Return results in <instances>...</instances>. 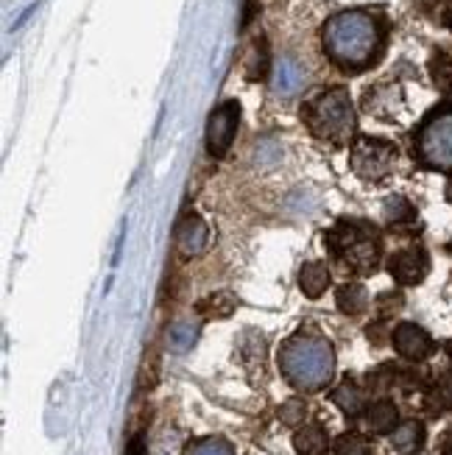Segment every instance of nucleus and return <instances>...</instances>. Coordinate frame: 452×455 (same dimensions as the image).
Segmentation results:
<instances>
[{
	"mask_svg": "<svg viewBox=\"0 0 452 455\" xmlns=\"http://www.w3.org/2000/svg\"><path fill=\"white\" fill-rule=\"evenodd\" d=\"M430 271L427 251L419 246H408L391 254L388 260V274L394 276L400 285H419Z\"/></svg>",
	"mask_w": 452,
	"mask_h": 455,
	"instance_id": "8",
	"label": "nucleus"
},
{
	"mask_svg": "<svg viewBox=\"0 0 452 455\" xmlns=\"http://www.w3.org/2000/svg\"><path fill=\"white\" fill-rule=\"evenodd\" d=\"M391 444H394L397 452H419L424 444V425L422 422H405L400 425L394 433H391Z\"/></svg>",
	"mask_w": 452,
	"mask_h": 455,
	"instance_id": "13",
	"label": "nucleus"
},
{
	"mask_svg": "<svg viewBox=\"0 0 452 455\" xmlns=\"http://www.w3.org/2000/svg\"><path fill=\"white\" fill-rule=\"evenodd\" d=\"M195 335H199V327L190 324V322H179L173 324L170 332H168V344L176 349V352H187L193 344H195Z\"/></svg>",
	"mask_w": 452,
	"mask_h": 455,
	"instance_id": "21",
	"label": "nucleus"
},
{
	"mask_svg": "<svg viewBox=\"0 0 452 455\" xmlns=\"http://www.w3.org/2000/svg\"><path fill=\"white\" fill-rule=\"evenodd\" d=\"M246 73L251 82H263L268 76V48H266V39H258L249 53V62H246Z\"/></svg>",
	"mask_w": 452,
	"mask_h": 455,
	"instance_id": "18",
	"label": "nucleus"
},
{
	"mask_svg": "<svg viewBox=\"0 0 452 455\" xmlns=\"http://www.w3.org/2000/svg\"><path fill=\"white\" fill-rule=\"evenodd\" d=\"M305 413H307V405L302 400H288L280 408V419H282V425H302Z\"/></svg>",
	"mask_w": 452,
	"mask_h": 455,
	"instance_id": "25",
	"label": "nucleus"
},
{
	"mask_svg": "<svg viewBox=\"0 0 452 455\" xmlns=\"http://www.w3.org/2000/svg\"><path fill=\"white\" fill-rule=\"evenodd\" d=\"M385 43V28L377 14L349 9L332 14L321 28V45L329 62L344 73H361L377 62Z\"/></svg>",
	"mask_w": 452,
	"mask_h": 455,
	"instance_id": "1",
	"label": "nucleus"
},
{
	"mask_svg": "<svg viewBox=\"0 0 452 455\" xmlns=\"http://www.w3.org/2000/svg\"><path fill=\"white\" fill-rule=\"evenodd\" d=\"M441 20H444V26H447V28H452V0H449V4L444 6V14H441Z\"/></svg>",
	"mask_w": 452,
	"mask_h": 455,
	"instance_id": "27",
	"label": "nucleus"
},
{
	"mask_svg": "<svg viewBox=\"0 0 452 455\" xmlns=\"http://www.w3.org/2000/svg\"><path fill=\"white\" fill-rule=\"evenodd\" d=\"M349 165L363 182H383L397 168V148L380 137H358L349 146Z\"/></svg>",
	"mask_w": 452,
	"mask_h": 455,
	"instance_id": "6",
	"label": "nucleus"
},
{
	"mask_svg": "<svg viewBox=\"0 0 452 455\" xmlns=\"http://www.w3.org/2000/svg\"><path fill=\"white\" fill-rule=\"evenodd\" d=\"M324 246L336 260H341L346 268L358 274L375 271L383 249L377 227L363 219H341L324 235Z\"/></svg>",
	"mask_w": 452,
	"mask_h": 455,
	"instance_id": "4",
	"label": "nucleus"
},
{
	"mask_svg": "<svg viewBox=\"0 0 452 455\" xmlns=\"http://www.w3.org/2000/svg\"><path fill=\"white\" fill-rule=\"evenodd\" d=\"M293 447H297L299 455H327L329 450L327 430L321 425H305L293 436Z\"/></svg>",
	"mask_w": 452,
	"mask_h": 455,
	"instance_id": "11",
	"label": "nucleus"
},
{
	"mask_svg": "<svg viewBox=\"0 0 452 455\" xmlns=\"http://www.w3.org/2000/svg\"><path fill=\"white\" fill-rule=\"evenodd\" d=\"M299 288L307 299H319V296L329 288V268L324 263H305L299 271Z\"/></svg>",
	"mask_w": 452,
	"mask_h": 455,
	"instance_id": "12",
	"label": "nucleus"
},
{
	"mask_svg": "<svg viewBox=\"0 0 452 455\" xmlns=\"http://www.w3.org/2000/svg\"><path fill=\"white\" fill-rule=\"evenodd\" d=\"M241 124V104L238 101H224L210 112L207 121V148L212 156H224L232 148L234 134H238Z\"/></svg>",
	"mask_w": 452,
	"mask_h": 455,
	"instance_id": "7",
	"label": "nucleus"
},
{
	"mask_svg": "<svg viewBox=\"0 0 452 455\" xmlns=\"http://www.w3.org/2000/svg\"><path fill=\"white\" fill-rule=\"evenodd\" d=\"M397 419H400V411L394 403H388V400H377L366 411V422L375 433H394Z\"/></svg>",
	"mask_w": 452,
	"mask_h": 455,
	"instance_id": "14",
	"label": "nucleus"
},
{
	"mask_svg": "<svg viewBox=\"0 0 452 455\" xmlns=\"http://www.w3.org/2000/svg\"><path fill=\"white\" fill-rule=\"evenodd\" d=\"M302 121L307 124L313 137L332 146L349 143L358 129L355 107H352V98L344 87L324 90L316 98H310L302 107Z\"/></svg>",
	"mask_w": 452,
	"mask_h": 455,
	"instance_id": "3",
	"label": "nucleus"
},
{
	"mask_svg": "<svg viewBox=\"0 0 452 455\" xmlns=\"http://www.w3.org/2000/svg\"><path fill=\"white\" fill-rule=\"evenodd\" d=\"M336 455H371L369 450V442L358 433H344L336 442Z\"/></svg>",
	"mask_w": 452,
	"mask_h": 455,
	"instance_id": "23",
	"label": "nucleus"
},
{
	"mask_svg": "<svg viewBox=\"0 0 452 455\" xmlns=\"http://www.w3.org/2000/svg\"><path fill=\"white\" fill-rule=\"evenodd\" d=\"M394 347L408 361H424L430 358V352H433V339H430L427 330H422L419 324L405 322L394 330Z\"/></svg>",
	"mask_w": 452,
	"mask_h": 455,
	"instance_id": "9",
	"label": "nucleus"
},
{
	"mask_svg": "<svg viewBox=\"0 0 452 455\" xmlns=\"http://www.w3.org/2000/svg\"><path fill=\"white\" fill-rule=\"evenodd\" d=\"M280 369L285 380L299 391H321L336 371V352L319 332H297L280 349Z\"/></svg>",
	"mask_w": 452,
	"mask_h": 455,
	"instance_id": "2",
	"label": "nucleus"
},
{
	"mask_svg": "<svg viewBox=\"0 0 452 455\" xmlns=\"http://www.w3.org/2000/svg\"><path fill=\"white\" fill-rule=\"evenodd\" d=\"M126 455H146V439L143 436H134L126 447Z\"/></svg>",
	"mask_w": 452,
	"mask_h": 455,
	"instance_id": "26",
	"label": "nucleus"
},
{
	"mask_svg": "<svg viewBox=\"0 0 452 455\" xmlns=\"http://www.w3.org/2000/svg\"><path fill=\"white\" fill-rule=\"evenodd\" d=\"M416 156L424 168L452 171V107L427 117L416 134Z\"/></svg>",
	"mask_w": 452,
	"mask_h": 455,
	"instance_id": "5",
	"label": "nucleus"
},
{
	"mask_svg": "<svg viewBox=\"0 0 452 455\" xmlns=\"http://www.w3.org/2000/svg\"><path fill=\"white\" fill-rule=\"evenodd\" d=\"M336 302H338L341 313H346V315H361L366 310V305H369V293L358 283H346V285L338 288Z\"/></svg>",
	"mask_w": 452,
	"mask_h": 455,
	"instance_id": "15",
	"label": "nucleus"
},
{
	"mask_svg": "<svg viewBox=\"0 0 452 455\" xmlns=\"http://www.w3.org/2000/svg\"><path fill=\"white\" fill-rule=\"evenodd\" d=\"M447 199L452 202V182H449V188H447Z\"/></svg>",
	"mask_w": 452,
	"mask_h": 455,
	"instance_id": "28",
	"label": "nucleus"
},
{
	"mask_svg": "<svg viewBox=\"0 0 452 455\" xmlns=\"http://www.w3.org/2000/svg\"><path fill=\"white\" fill-rule=\"evenodd\" d=\"M332 403H336L346 417H358V413L363 411V394L355 383H341L336 391H332Z\"/></svg>",
	"mask_w": 452,
	"mask_h": 455,
	"instance_id": "16",
	"label": "nucleus"
},
{
	"mask_svg": "<svg viewBox=\"0 0 452 455\" xmlns=\"http://www.w3.org/2000/svg\"><path fill=\"white\" fill-rule=\"evenodd\" d=\"M234 296L232 293H215V296H210V299H204L202 305H199V313H204V315H218V319H226V315H232V310H234Z\"/></svg>",
	"mask_w": 452,
	"mask_h": 455,
	"instance_id": "22",
	"label": "nucleus"
},
{
	"mask_svg": "<svg viewBox=\"0 0 452 455\" xmlns=\"http://www.w3.org/2000/svg\"><path fill=\"white\" fill-rule=\"evenodd\" d=\"M385 215H388V221H410L416 215V210L408 199H402V196H394V199L385 202Z\"/></svg>",
	"mask_w": 452,
	"mask_h": 455,
	"instance_id": "24",
	"label": "nucleus"
},
{
	"mask_svg": "<svg viewBox=\"0 0 452 455\" xmlns=\"http://www.w3.org/2000/svg\"><path fill=\"white\" fill-rule=\"evenodd\" d=\"M305 84V73L302 68L293 62V59H282L277 65V90L280 92H297Z\"/></svg>",
	"mask_w": 452,
	"mask_h": 455,
	"instance_id": "17",
	"label": "nucleus"
},
{
	"mask_svg": "<svg viewBox=\"0 0 452 455\" xmlns=\"http://www.w3.org/2000/svg\"><path fill=\"white\" fill-rule=\"evenodd\" d=\"M176 243H179L182 254H187V257L202 254L210 243V229H207L204 219H199L195 212L185 215L179 227H176Z\"/></svg>",
	"mask_w": 452,
	"mask_h": 455,
	"instance_id": "10",
	"label": "nucleus"
},
{
	"mask_svg": "<svg viewBox=\"0 0 452 455\" xmlns=\"http://www.w3.org/2000/svg\"><path fill=\"white\" fill-rule=\"evenodd\" d=\"M430 70H433V78L436 84L452 95V51H441L433 56V62H430Z\"/></svg>",
	"mask_w": 452,
	"mask_h": 455,
	"instance_id": "19",
	"label": "nucleus"
},
{
	"mask_svg": "<svg viewBox=\"0 0 452 455\" xmlns=\"http://www.w3.org/2000/svg\"><path fill=\"white\" fill-rule=\"evenodd\" d=\"M449 363H452V344H449Z\"/></svg>",
	"mask_w": 452,
	"mask_h": 455,
	"instance_id": "29",
	"label": "nucleus"
},
{
	"mask_svg": "<svg viewBox=\"0 0 452 455\" xmlns=\"http://www.w3.org/2000/svg\"><path fill=\"white\" fill-rule=\"evenodd\" d=\"M185 455H234L232 444L226 439H218V436H207V439H199L187 444Z\"/></svg>",
	"mask_w": 452,
	"mask_h": 455,
	"instance_id": "20",
	"label": "nucleus"
}]
</instances>
